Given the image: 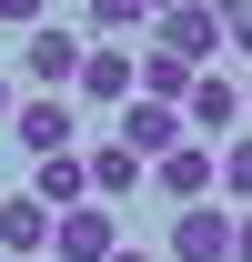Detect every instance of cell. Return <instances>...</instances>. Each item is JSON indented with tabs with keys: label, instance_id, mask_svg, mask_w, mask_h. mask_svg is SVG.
I'll use <instances>...</instances> for the list:
<instances>
[{
	"label": "cell",
	"instance_id": "obj_1",
	"mask_svg": "<svg viewBox=\"0 0 252 262\" xmlns=\"http://www.w3.org/2000/svg\"><path fill=\"white\" fill-rule=\"evenodd\" d=\"M81 61H91V40L71 31V20H40V31L20 40V71L40 81V101H61V91H81Z\"/></svg>",
	"mask_w": 252,
	"mask_h": 262
},
{
	"label": "cell",
	"instance_id": "obj_2",
	"mask_svg": "<svg viewBox=\"0 0 252 262\" xmlns=\"http://www.w3.org/2000/svg\"><path fill=\"white\" fill-rule=\"evenodd\" d=\"M111 141H121V151H131V162H172V151H182V141H192V121H182V111H172V101H131V111H121V121H111Z\"/></svg>",
	"mask_w": 252,
	"mask_h": 262
},
{
	"label": "cell",
	"instance_id": "obj_3",
	"mask_svg": "<svg viewBox=\"0 0 252 262\" xmlns=\"http://www.w3.org/2000/svg\"><path fill=\"white\" fill-rule=\"evenodd\" d=\"M10 141H20L31 162H61V151H81V111L31 91V101H20V121H10Z\"/></svg>",
	"mask_w": 252,
	"mask_h": 262
},
{
	"label": "cell",
	"instance_id": "obj_4",
	"mask_svg": "<svg viewBox=\"0 0 252 262\" xmlns=\"http://www.w3.org/2000/svg\"><path fill=\"white\" fill-rule=\"evenodd\" d=\"M121 252V212L111 202H81V212H61V232H51V262H111Z\"/></svg>",
	"mask_w": 252,
	"mask_h": 262
},
{
	"label": "cell",
	"instance_id": "obj_5",
	"mask_svg": "<svg viewBox=\"0 0 252 262\" xmlns=\"http://www.w3.org/2000/svg\"><path fill=\"white\" fill-rule=\"evenodd\" d=\"M152 192H161V202H182V212H202V202L222 192V151H212V141H182V151L152 171Z\"/></svg>",
	"mask_w": 252,
	"mask_h": 262
},
{
	"label": "cell",
	"instance_id": "obj_6",
	"mask_svg": "<svg viewBox=\"0 0 252 262\" xmlns=\"http://www.w3.org/2000/svg\"><path fill=\"white\" fill-rule=\"evenodd\" d=\"M182 121H192V141H232V121H242V81H232V71H202V81H192V101H182Z\"/></svg>",
	"mask_w": 252,
	"mask_h": 262
},
{
	"label": "cell",
	"instance_id": "obj_7",
	"mask_svg": "<svg viewBox=\"0 0 252 262\" xmlns=\"http://www.w3.org/2000/svg\"><path fill=\"white\" fill-rule=\"evenodd\" d=\"M152 51H172V61H192V71H212V51H222V10H152Z\"/></svg>",
	"mask_w": 252,
	"mask_h": 262
},
{
	"label": "cell",
	"instance_id": "obj_8",
	"mask_svg": "<svg viewBox=\"0 0 252 262\" xmlns=\"http://www.w3.org/2000/svg\"><path fill=\"white\" fill-rule=\"evenodd\" d=\"M31 202L61 222V212H81L91 202V151H61V162H31Z\"/></svg>",
	"mask_w": 252,
	"mask_h": 262
},
{
	"label": "cell",
	"instance_id": "obj_9",
	"mask_svg": "<svg viewBox=\"0 0 252 262\" xmlns=\"http://www.w3.org/2000/svg\"><path fill=\"white\" fill-rule=\"evenodd\" d=\"M172 262H232V212H222V202L172 212Z\"/></svg>",
	"mask_w": 252,
	"mask_h": 262
},
{
	"label": "cell",
	"instance_id": "obj_10",
	"mask_svg": "<svg viewBox=\"0 0 252 262\" xmlns=\"http://www.w3.org/2000/svg\"><path fill=\"white\" fill-rule=\"evenodd\" d=\"M51 232H61V222H51L31 192H10V202H0V262H31V252H51Z\"/></svg>",
	"mask_w": 252,
	"mask_h": 262
},
{
	"label": "cell",
	"instance_id": "obj_11",
	"mask_svg": "<svg viewBox=\"0 0 252 262\" xmlns=\"http://www.w3.org/2000/svg\"><path fill=\"white\" fill-rule=\"evenodd\" d=\"M131 91H141V61H131V51H91V61H81V101L131 111Z\"/></svg>",
	"mask_w": 252,
	"mask_h": 262
},
{
	"label": "cell",
	"instance_id": "obj_12",
	"mask_svg": "<svg viewBox=\"0 0 252 262\" xmlns=\"http://www.w3.org/2000/svg\"><path fill=\"white\" fill-rule=\"evenodd\" d=\"M131 182H152V162H131L121 141H91V202H121Z\"/></svg>",
	"mask_w": 252,
	"mask_h": 262
},
{
	"label": "cell",
	"instance_id": "obj_13",
	"mask_svg": "<svg viewBox=\"0 0 252 262\" xmlns=\"http://www.w3.org/2000/svg\"><path fill=\"white\" fill-rule=\"evenodd\" d=\"M192 81H202L192 61H172V51H141V91H131V101H172V111H182V101H192Z\"/></svg>",
	"mask_w": 252,
	"mask_h": 262
},
{
	"label": "cell",
	"instance_id": "obj_14",
	"mask_svg": "<svg viewBox=\"0 0 252 262\" xmlns=\"http://www.w3.org/2000/svg\"><path fill=\"white\" fill-rule=\"evenodd\" d=\"M121 31H152L141 0H91V10H81V40H121Z\"/></svg>",
	"mask_w": 252,
	"mask_h": 262
},
{
	"label": "cell",
	"instance_id": "obj_15",
	"mask_svg": "<svg viewBox=\"0 0 252 262\" xmlns=\"http://www.w3.org/2000/svg\"><path fill=\"white\" fill-rule=\"evenodd\" d=\"M222 202H232V212H252V131H232V141H222Z\"/></svg>",
	"mask_w": 252,
	"mask_h": 262
},
{
	"label": "cell",
	"instance_id": "obj_16",
	"mask_svg": "<svg viewBox=\"0 0 252 262\" xmlns=\"http://www.w3.org/2000/svg\"><path fill=\"white\" fill-rule=\"evenodd\" d=\"M222 51H242V61H252V10H222Z\"/></svg>",
	"mask_w": 252,
	"mask_h": 262
},
{
	"label": "cell",
	"instance_id": "obj_17",
	"mask_svg": "<svg viewBox=\"0 0 252 262\" xmlns=\"http://www.w3.org/2000/svg\"><path fill=\"white\" fill-rule=\"evenodd\" d=\"M20 121V81H10V71H0V131Z\"/></svg>",
	"mask_w": 252,
	"mask_h": 262
},
{
	"label": "cell",
	"instance_id": "obj_18",
	"mask_svg": "<svg viewBox=\"0 0 252 262\" xmlns=\"http://www.w3.org/2000/svg\"><path fill=\"white\" fill-rule=\"evenodd\" d=\"M232 262H252V212H232Z\"/></svg>",
	"mask_w": 252,
	"mask_h": 262
},
{
	"label": "cell",
	"instance_id": "obj_19",
	"mask_svg": "<svg viewBox=\"0 0 252 262\" xmlns=\"http://www.w3.org/2000/svg\"><path fill=\"white\" fill-rule=\"evenodd\" d=\"M111 262H152V252H141V242H121V252H111Z\"/></svg>",
	"mask_w": 252,
	"mask_h": 262
}]
</instances>
